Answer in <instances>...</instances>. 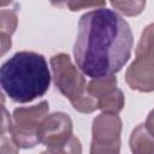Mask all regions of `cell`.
I'll list each match as a JSON object with an SVG mask.
<instances>
[{
  "mask_svg": "<svg viewBox=\"0 0 154 154\" xmlns=\"http://www.w3.org/2000/svg\"><path fill=\"white\" fill-rule=\"evenodd\" d=\"M130 149L132 154H154L153 130L146 123L137 125L130 135Z\"/></svg>",
  "mask_w": 154,
  "mask_h": 154,
  "instance_id": "ba28073f",
  "label": "cell"
},
{
  "mask_svg": "<svg viewBox=\"0 0 154 154\" xmlns=\"http://www.w3.org/2000/svg\"><path fill=\"white\" fill-rule=\"evenodd\" d=\"M51 72L42 54L22 51L0 66V87L14 102L26 103L49 89Z\"/></svg>",
  "mask_w": 154,
  "mask_h": 154,
  "instance_id": "7a4b0ae2",
  "label": "cell"
},
{
  "mask_svg": "<svg viewBox=\"0 0 154 154\" xmlns=\"http://www.w3.org/2000/svg\"><path fill=\"white\" fill-rule=\"evenodd\" d=\"M117 77L116 76H108V77H102V78H96L91 79L88 85H87V93L95 99L96 101L109 93L111 90L117 88Z\"/></svg>",
  "mask_w": 154,
  "mask_h": 154,
  "instance_id": "30bf717a",
  "label": "cell"
},
{
  "mask_svg": "<svg viewBox=\"0 0 154 154\" xmlns=\"http://www.w3.org/2000/svg\"><path fill=\"white\" fill-rule=\"evenodd\" d=\"M71 11H79L81 8H99L106 6L105 1H96V2H82V1H70L65 4Z\"/></svg>",
  "mask_w": 154,
  "mask_h": 154,
  "instance_id": "9a60e30c",
  "label": "cell"
},
{
  "mask_svg": "<svg viewBox=\"0 0 154 154\" xmlns=\"http://www.w3.org/2000/svg\"><path fill=\"white\" fill-rule=\"evenodd\" d=\"M11 123H12V117L10 116L8 111L4 107V105H0V135L8 134Z\"/></svg>",
  "mask_w": 154,
  "mask_h": 154,
  "instance_id": "2e32d148",
  "label": "cell"
},
{
  "mask_svg": "<svg viewBox=\"0 0 154 154\" xmlns=\"http://www.w3.org/2000/svg\"><path fill=\"white\" fill-rule=\"evenodd\" d=\"M48 111L49 106L47 101H41L34 106L18 107L13 111L8 134L18 148L28 149L38 144L37 130L48 114Z\"/></svg>",
  "mask_w": 154,
  "mask_h": 154,
  "instance_id": "277c9868",
  "label": "cell"
},
{
  "mask_svg": "<svg viewBox=\"0 0 154 154\" xmlns=\"http://www.w3.org/2000/svg\"><path fill=\"white\" fill-rule=\"evenodd\" d=\"M125 105V97L124 93L116 88L100 97L97 100V109L102 111V113H112L118 114Z\"/></svg>",
  "mask_w": 154,
  "mask_h": 154,
  "instance_id": "9c48e42d",
  "label": "cell"
},
{
  "mask_svg": "<svg viewBox=\"0 0 154 154\" xmlns=\"http://www.w3.org/2000/svg\"><path fill=\"white\" fill-rule=\"evenodd\" d=\"M10 2L8 1H5V2H0V6H6V5H8Z\"/></svg>",
  "mask_w": 154,
  "mask_h": 154,
  "instance_id": "ffe728a7",
  "label": "cell"
},
{
  "mask_svg": "<svg viewBox=\"0 0 154 154\" xmlns=\"http://www.w3.org/2000/svg\"><path fill=\"white\" fill-rule=\"evenodd\" d=\"M52 78L59 91L70 100L71 105L87 94V81L79 69L65 53L51 58Z\"/></svg>",
  "mask_w": 154,
  "mask_h": 154,
  "instance_id": "5b68a950",
  "label": "cell"
},
{
  "mask_svg": "<svg viewBox=\"0 0 154 154\" xmlns=\"http://www.w3.org/2000/svg\"><path fill=\"white\" fill-rule=\"evenodd\" d=\"M109 5L116 8L118 12L132 17V16H137L140 14L144 7H146V1H111Z\"/></svg>",
  "mask_w": 154,
  "mask_h": 154,
  "instance_id": "7c38bea8",
  "label": "cell"
},
{
  "mask_svg": "<svg viewBox=\"0 0 154 154\" xmlns=\"http://www.w3.org/2000/svg\"><path fill=\"white\" fill-rule=\"evenodd\" d=\"M122 119L118 114L101 113L91 125L90 154H119Z\"/></svg>",
  "mask_w": 154,
  "mask_h": 154,
  "instance_id": "8992f818",
  "label": "cell"
},
{
  "mask_svg": "<svg viewBox=\"0 0 154 154\" xmlns=\"http://www.w3.org/2000/svg\"><path fill=\"white\" fill-rule=\"evenodd\" d=\"M153 24L144 28L136 47V58L125 72V81L132 90L152 93L154 90Z\"/></svg>",
  "mask_w": 154,
  "mask_h": 154,
  "instance_id": "3957f363",
  "label": "cell"
},
{
  "mask_svg": "<svg viewBox=\"0 0 154 154\" xmlns=\"http://www.w3.org/2000/svg\"><path fill=\"white\" fill-rule=\"evenodd\" d=\"M19 148L11 136L7 134L0 135V154H18Z\"/></svg>",
  "mask_w": 154,
  "mask_h": 154,
  "instance_id": "5bb4252c",
  "label": "cell"
},
{
  "mask_svg": "<svg viewBox=\"0 0 154 154\" xmlns=\"http://www.w3.org/2000/svg\"><path fill=\"white\" fill-rule=\"evenodd\" d=\"M41 154H53V153H52L51 150H48V149H47V150H43Z\"/></svg>",
  "mask_w": 154,
  "mask_h": 154,
  "instance_id": "d6986e66",
  "label": "cell"
},
{
  "mask_svg": "<svg viewBox=\"0 0 154 154\" xmlns=\"http://www.w3.org/2000/svg\"><path fill=\"white\" fill-rule=\"evenodd\" d=\"M134 46L129 23L116 11L99 7L78 23L73 57L79 71L93 79L114 76L128 63Z\"/></svg>",
  "mask_w": 154,
  "mask_h": 154,
  "instance_id": "6da1fadb",
  "label": "cell"
},
{
  "mask_svg": "<svg viewBox=\"0 0 154 154\" xmlns=\"http://www.w3.org/2000/svg\"><path fill=\"white\" fill-rule=\"evenodd\" d=\"M5 103V96L2 94V91L0 90V105H4Z\"/></svg>",
  "mask_w": 154,
  "mask_h": 154,
  "instance_id": "ac0fdd59",
  "label": "cell"
},
{
  "mask_svg": "<svg viewBox=\"0 0 154 154\" xmlns=\"http://www.w3.org/2000/svg\"><path fill=\"white\" fill-rule=\"evenodd\" d=\"M48 150H51L53 154H82V144H81V141L72 135L60 147L51 148Z\"/></svg>",
  "mask_w": 154,
  "mask_h": 154,
  "instance_id": "4fadbf2b",
  "label": "cell"
},
{
  "mask_svg": "<svg viewBox=\"0 0 154 154\" xmlns=\"http://www.w3.org/2000/svg\"><path fill=\"white\" fill-rule=\"evenodd\" d=\"M18 25V16L13 10L0 8V34L11 37Z\"/></svg>",
  "mask_w": 154,
  "mask_h": 154,
  "instance_id": "8fae6325",
  "label": "cell"
},
{
  "mask_svg": "<svg viewBox=\"0 0 154 154\" xmlns=\"http://www.w3.org/2000/svg\"><path fill=\"white\" fill-rule=\"evenodd\" d=\"M11 46H12V40H11V37L0 34V58H1L2 55H5V54L11 49Z\"/></svg>",
  "mask_w": 154,
  "mask_h": 154,
  "instance_id": "e0dca14e",
  "label": "cell"
},
{
  "mask_svg": "<svg viewBox=\"0 0 154 154\" xmlns=\"http://www.w3.org/2000/svg\"><path fill=\"white\" fill-rule=\"evenodd\" d=\"M72 120L66 113L54 112L47 114L37 130L38 143L48 149L60 147L72 136Z\"/></svg>",
  "mask_w": 154,
  "mask_h": 154,
  "instance_id": "52a82bcc",
  "label": "cell"
}]
</instances>
